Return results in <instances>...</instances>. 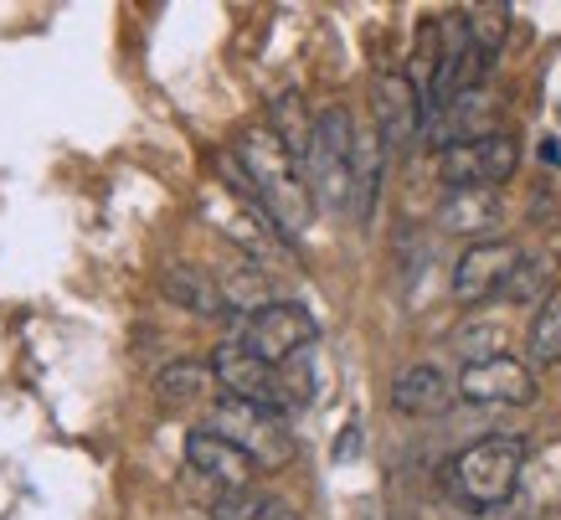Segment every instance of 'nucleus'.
Listing matches in <instances>:
<instances>
[{
	"instance_id": "obj_1",
	"label": "nucleus",
	"mask_w": 561,
	"mask_h": 520,
	"mask_svg": "<svg viewBox=\"0 0 561 520\" xmlns=\"http://www.w3.org/2000/svg\"><path fill=\"white\" fill-rule=\"evenodd\" d=\"M238 166L248 176V196L263 217L278 227V237H299L314 222V185H309L305 166L294 160L273 129H248L238 139Z\"/></svg>"
},
{
	"instance_id": "obj_2",
	"label": "nucleus",
	"mask_w": 561,
	"mask_h": 520,
	"mask_svg": "<svg viewBox=\"0 0 561 520\" xmlns=\"http://www.w3.org/2000/svg\"><path fill=\"white\" fill-rule=\"evenodd\" d=\"M520 470H526V438L520 433H494L479 438L448 464V489L454 500L469 505V510H494L505 505L520 485Z\"/></svg>"
},
{
	"instance_id": "obj_3",
	"label": "nucleus",
	"mask_w": 561,
	"mask_h": 520,
	"mask_svg": "<svg viewBox=\"0 0 561 520\" xmlns=\"http://www.w3.org/2000/svg\"><path fill=\"white\" fill-rule=\"evenodd\" d=\"M206 433L238 443V449L257 464V474H278V470H289V464H294L289 422L278 418V412H268V407L238 403V397H221V403H211Z\"/></svg>"
},
{
	"instance_id": "obj_4",
	"label": "nucleus",
	"mask_w": 561,
	"mask_h": 520,
	"mask_svg": "<svg viewBox=\"0 0 561 520\" xmlns=\"http://www.w3.org/2000/svg\"><path fill=\"white\" fill-rule=\"evenodd\" d=\"M351 160H356V124L341 103L314 114V145H309L305 176L314 185V202L345 212L351 206Z\"/></svg>"
},
{
	"instance_id": "obj_5",
	"label": "nucleus",
	"mask_w": 561,
	"mask_h": 520,
	"mask_svg": "<svg viewBox=\"0 0 561 520\" xmlns=\"http://www.w3.org/2000/svg\"><path fill=\"white\" fill-rule=\"evenodd\" d=\"M314 336H320V325H314V315H309L305 304L278 299V304H268V309H257V315L242 319L238 346L242 351H253L257 361H268V366L284 371L289 361L305 355V346Z\"/></svg>"
},
{
	"instance_id": "obj_6",
	"label": "nucleus",
	"mask_w": 561,
	"mask_h": 520,
	"mask_svg": "<svg viewBox=\"0 0 561 520\" xmlns=\"http://www.w3.org/2000/svg\"><path fill=\"white\" fill-rule=\"evenodd\" d=\"M211 371H217V382H221V397L268 407V412H278V418H284V412H299L289 382H284V371L268 366V361H257L253 351H242L238 340H227V346L211 351Z\"/></svg>"
},
{
	"instance_id": "obj_7",
	"label": "nucleus",
	"mask_w": 561,
	"mask_h": 520,
	"mask_svg": "<svg viewBox=\"0 0 561 520\" xmlns=\"http://www.w3.org/2000/svg\"><path fill=\"white\" fill-rule=\"evenodd\" d=\"M459 403H474V407H530L541 397L536 386V371L515 355H490V361H469L459 371Z\"/></svg>"
},
{
	"instance_id": "obj_8",
	"label": "nucleus",
	"mask_w": 561,
	"mask_h": 520,
	"mask_svg": "<svg viewBox=\"0 0 561 520\" xmlns=\"http://www.w3.org/2000/svg\"><path fill=\"white\" fill-rule=\"evenodd\" d=\"M515 166H520V150H515V139L500 135V129L438 155V176L448 191H469V185H490L494 191L500 181H511Z\"/></svg>"
},
{
	"instance_id": "obj_9",
	"label": "nucleus",
	"mask_w": 561,
	"mask_h": 520,
	"mask_svg": "<svg viewBox=\"0 0 561 520\" xmlns=\"http://www.w3.org/2000/svg\"><path fill=\"white\" fill-rule=\"evenodd\" d=\"M526 252L505 242V237H484V242H469L454 263V299L459 304H484L494 294H505L511 273L520 269Z\"/></svg>"
},
{
	"instance_id": "obj_10",
	"label": "nucleus",
	"mask_w": 561,
	"mask_h": 520,
	"mask_svg": "<svg viewBox=\"0 0 561 520\" xmlns=\"http://www.w3.org/2000/svg\"><path fill=\"white\" fill-rule=\"evenodd\" d=\"M186 470L217 489V500L248 495V489H253V479H257V464H253V459H248L238 443H227V438L206 433V428H196V433L186 438Z\"/></svg>"
},
{
	"instance_id": "obj_11",
	"label": "nucleus",
	"mask_w": 561,
	"mask_h": 520,
	"mask_svg": "<svg viewBox=\"0 0 561 520\" xmlns=\"http://www.w3.org/2000/svg\"><path fill=\"white\" fill-rule=\"evenodd\" d=\"M371 109H376V135L387 150H408L423 135V99L408 83V72H376L371 78Z\"/></svg>"
},
{
	"instance_id": "obj_12",
	"label": "nucleus",
	"mask_w": 561,
	"mask_h": 520,
	"mask_svg": "<svg viewBox=\"0 0 561 520\" xmlns=\"http://www.w3.org/2000/svg\"><path fill=\"white\" fill-rule=\"evenodd\" d=\"M454 403H459V386L448 382L438 366H408L397 371V382H391V407L402 418H443Z\"/></svg>"
},
{
	"instance_id": "obj_13",
	"label": "nucleus",
	"mask_w": 561,
	"mask_h": 520,
	"mask_svg": "<svg viewBox=\"0 0 561 520\" xmlns=\"http://www.w3.org/2000/svg\"><path fill=\"white\" fill-rule=\"evenodd\" d=\"M500 217H505V206H500V196H494L490 185H469V191H448L438 206V227L443 233H463V237H479L484 242V233H494L500 227Z\"/></svg>"
},
{
	"instance_id": "obj_14",
	"label": "nucleus",
	"mask_w": 561,
	"mask_h": 520,
	"mask_svg": "<svg viewBox=\"0 0 561 520\" xmlns=\"http://www.w3.org/2000/svg\"><path fill=\"white\" fill-rule=\"evenodd\" d=\"M165 294H171V304H181L186 315H202V319L232 315V304L221 294V279H211L206 269H191V263L165 269Z\"/></svg>"
},
{
	"instance_id": "obj_15",
	"label": "nucleus",
	"mask_w": 561,
	"mask_h": 520,
	"mask_svg": "<svg viewBox=\"0 0 561 520\" xmlns=\"http://www.w3.org/2000/svg\"><path fill=\"white\" fill-rule=\"evenodd\" d=\"M381 160H387V145L376 129L356 135V160H351V212L360 222H371L376 191H381Z\"/></svg>"
},
{
	"instance_id": "obj_16",
	"label": "nucleus",
	"mask_w": 561,
	"mask_h": 520,
	"mask_svg": "<svg viewBox=\"0 0 561 520\" xmlns=\"http://www.w3.org/2000/svg\"><path fill=\"white\" fill-rule=\"evenodd\" d=\"M154 392L165 397V403H206V397H217L221 382L211 361H175L154 376Z\"/></svg>"
},
{
	"instance_id": "obj_17",
	"label": "nucleus",
	"mask_w": 561,
	"mask_h": 520,
	"mask_svg": "<svg viewBox=\"0 0 561 520\" xmlns=\"http://www.w3.org/2000/svg\"><path fill=\"white\" fill-rule=\"evenodd\" d=\"M273 135H278V145L305 166L309 160V145H314V114L305 109V99L299 93H284V99L273 103V124H268Z\"/></svg>"
},
{
	"instance_id": "obj_18",
	"label": "nucleus",
	"mask_w": 561,
	"mask_h": 520,
	"mask_svg": "<svg viewBox=\"0 0 561 520\" xmlns=\"http://www.w3.org/2000/svg\"><path fill=\"white\" fill-rule=\"evenodd\" d=\"M526 346H530V355H536L541 366H561V289L536 304V319H530Z\"/></svg>"
},
{
	"instance_id": "obj_19",
	"label": "nucleus",
	"mask_w": 561,
	"mask_h": 520,
	"mask_svg": "<svg viewBox=\"0 0 561 520\" xmlns=\"http://www.w3.org/2000/svg\"><path fill=\"white\" fill-rule=\"evenodd\" d=\"M211 520H299V510L289 500H278V495L248 489V495H232V500L211 505Z\"/></svg>"
},
{
	"instance_id": "obj_20",
	"label": "nucleus",
	"mask_w": 561,
	"mask_h": 520,
	"mask_svg": "<svg viewBox=\"0 0 561 520\" xmlns=\"http://www.w3.org/2000/svg\"><path fill=\"white\" fill-rule=\"evenodd\" d=\"M221 294H227V304H232V315H257V309L278 304L257 263L253 269H238V273H221Z\"/></svg>"
},
{
	"instance_id": "obj_21",
	"label": "nucleus",
	"mask_w": 561,
	"mask_h": 520,
	"mask_svg": "<svg viewBox=\"0 0 561 520\" xmlns=\"http://www.w3.org/2000/svg\"><path fill=\"white\" fill-rule=\"evenodd\" d=\"M505 21H511V11L505 5H474L469 16H463V26H469V42H474L484 57L494 63V52L505 47Z\"/></svg>"
},
{
	"instance_id": "obj_22",
	"label": "nucleus",
	"mask_w": 561,
	"mask_h": 520,
	"mask_svg": "<svg viewBox=\"0 0 561 520\" xmlns=\"http://www.w3.org/2000/svg\"><path fill=\"white\" fill-rule=\"evenodd\" d=\"M551 258H520V269L511 273V284H505V299H515V304H536L551 289Z\"/></svg>"
},
{
	"instance_id": "obj_23",
	"label": "nucleus",
	"mask_w": 561,
	"mask_h": 520,
	"mask_svg": "<svg viewBox=\"0 0 561 520\" xmlns=\"http://www.w3.org/2000/svg\"><path fill=\"white\" fill-rule=\"evenodd\" d=\"M356 428H345V433H341V443H335V459H351V453H356Z\"/></svg>"
}]
</instances>
